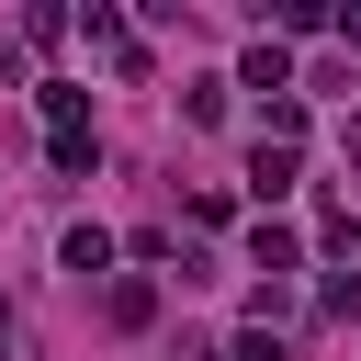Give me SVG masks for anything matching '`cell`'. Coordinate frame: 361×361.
I'll return each instance as SVG.
<instances>
[{
  "label": "cell",
  "mask_w": 361,
  "mask_h": 361,
  "mask_svg": "<svg viewBox=\"0 0 361 361\" xmlns=\"http://www.w3.org/2000/svg\"><path fill=\"white\" fill-rule=\"evenodd\" d=\"M102 316H113V327H147V316H158V282H113Z\"/></svg>",
  "instance_id": "3957f363"
},
{
  "label": "cell",
  "mask_w": 361,
  "mask_h": 361,
  "mask_svg": "<svg viewBox=\"0 0 361 361\" xmlns=\"http://www.w3.org/2000/svg\"><path fill=\"white\" fill-rule=\"evenodd\" d=\"M237 361H282V338H271V327H248V338H237Z\"/></svg>",
  "instance_id": "5b68a950"
},
{
  "label": "cell",
  "mask_w": 361,
  "mask_h": 361,
  "mask_svg": "<svg viewBox=\"0 0 361 361\" xmlns=\"http://www.w3.org/2000/svg\"><path fill=\"white\" fill-rule=\"evenodd\" d=\"M248 192H259V203H282V192H293V147H271V135H259V147H248Z\"/></svg>",
  "instance_id": "7a4b0ae2"
},
{
  "label": "cell",
  "mask_w": 361,
  "mask_h": 361,
  "mask_svg": "<svg viewBox=\"0 0 361 361\" xmlns=\"http://www.w3.org/2000/svg\"><path fill=\"white\" fill-rule=\"evenodd\" d=\"M316 316H361V271H338V282L316 293Z\"/></svg>",
  "instance_id": "277c9868"
},
{
  "label": "cell",
  "mask_w": 361,
  "mask_h": 361,
  "mask_svg": "<svg viewBox=\"0 0 361 361\" xmlns=\"http://www.w3.org/2000/svg\"><path fill=\"white\" fill-rule=\"evenodd\" d=\"M293 259H305V237H293L282 214H259V226H248V271H259V282H282Z\"/></svg>",
  "instance_id": "6da1fadb"
},
{
  "label": "cell",
  "mask_w": 361,
  "mask_h": 361,
  "mask_svg": "<svg viewBox=\"0 0 361 361\" xmlns=\"http://www.w3.org/2000/svg\"><path fill=\"white\" fill-rule=\"evenodd\" d=\"M338 45H350V56H361V0H350V11H338Z\"/></svg>",
  "instance_id": "8992f818"
},
{
  "label": "cell",
  "mask_w": 361,
  "mask_h": 361,
  "mask_svg": "<svg viewBox=\"0 0 361 361\" xmlns=\"http://www.w3.org/2000/svg\"><path fill=\"white\" fill-rule=\"evenodd\" d=\"M350 169H361V113H350Z\"/></svg>",
  "instance_id": "52a82bcc"
}]
</instances>
